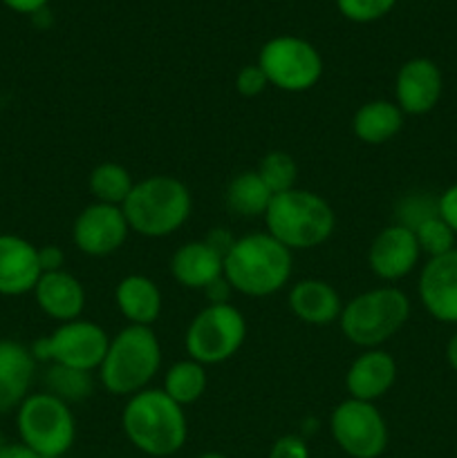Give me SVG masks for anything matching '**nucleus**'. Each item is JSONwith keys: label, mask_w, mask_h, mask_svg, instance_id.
Here are the masks:
<instances>
[{"label": "nucleus", "mask_w": 457, "mask_h": 458, "mask_svg": "<svg viewBox=\"0 0 457 458\" xmlns=\"http://www.w3.org/2000/svg\"><path fill=\"white\" fill-rule=\"evenodd\" d=\"M294 271V255L269 233L233 240L224 255V280L249 298H269L285 289Z\"/></svg>", "instance_id": "1"}, {"label": "nucleus", "mask_w": 457, "mask_h": 458, "mask_svg": "<svg viewBox=\"0 0 457 458\" xmlns=\"http://www.w3.org/2000/svg\"><path fill=\"white\" fill-rule=\"evenodd\" d=\"M121 428L139 452L157 458L177 454L188 437L184 407L157 387L142 389L128 398L121 411Z\"/></svg>", "instance_id": "2"}, {"label": "nucleus", "mask_w": 457, "mask_h": 458, "mask_svg": "<svg viewBox=\"0 0 457 458\" xmlns=\"http://www.w3.org/2000/svg\"><path fill=\"white\" fill-rule=\"evenodd\" d=\"M130 231L160 240L173 235L193 213V195L186 183L170 174H151L134 182L133 192L121 206Z\"/></svg>", "instance_id": "3"}, {"label": "nucleus", "mask_w": 457, "mask_h": 458, "mask_svg": "<svg viewBox=\"0 0 457 458\" xmlns=\"http://www.w3.org/2000/svg\"><path fill=\"white\" fill-rule=\"evenodd\" d=\"M264 224L269 235L294 253L325 244L336 228V213L318 192L291 188L273 195L264 213Z\"/></svg>", "instance_id": "4"}, {"label": "nucleus", "mask_w": 457, "mask_h": 458, "mask_svg": "<svg viewBox=\"0 0 457 458\" xmlns=\"http://www.w3.org/2000/svg\"><path fill=\"white\" fill-rule=\"evenodd\" d=\"M161 367V344L152 327L128 325L110 338L99 380L112 396H134L148 389Z\"/></svg>", "instance_id": "5"}, {"label": "nucleus", "mask_w": 457, "mask_h": 458, "mask_svg": "<svg viewBox=\"0 0 457 458\" xmlns=\"http://www.w3.org/2000/svg\"><path fill=\"white\" fill-rule=\"evenodd\" d=\"M408 318V295L397 286H376L343 304L339 325L348 343L361 349H381L403 329Z\"/></svg>", "instance_id": "6"}, {"label": "nucleus", "mask_w": 457, "mask_h": 458, "mask_svg": "<svg viewBox=\"0 0 457 458\" xmlns=\"http://www.w3.org/2000/svg\"><path fill=\"white\" fill-rule=\"evenodd\" d=\"M16 425L22 445L43 458H61L74 445V414L65 401L49 392L30 394L16 410Z\"/></svg>", "instance_id": "7"}, {"label": "nucleus", "mask_w": 457, "mask_h": 458, "mask_svg": "<svg viewBox=\"0 0 457 458\" xmlns=\"http://www.w3.org/2000/svg\"><path fill=\"white\" fill-rule=\"evenodd\" d=\"M246 340V320L233 304H209L188 325L184 349L204 367L231 360Z\"/></svg>", "instance_id": "8"}, {"label": "nucleus", "mask_w": 457, "mask_h": 458, "mask_svg": "<svg viewBox=\"0 0 457 458\" xmlns=\"http://www.w3.org/2000/svg\"><path fill=\"white\" fill-rule=\"evenodd\" d=\"M110 335L92 320H70L58 325L49 335L31 344V353L39 362L67 367L79 371H99L106 358Z\"/></svg>", "instance_id": "9"}, {"label": "nucleus", "mask_w": 457, "mask_h": 458, "mask_svg": "<svg viewBox=\"0 0 457 458\" xmlns=\"http://www.w3.org/2000/svg\"><path fill=\"white\" fill-rule=\"evenodd\" d=\"M258 67L269 85L282 92H307L321 81L323 56L309 40L294 34L273 36L260 47Z\"/></svg>", "instance_id": "10"}, {"label": "nucleus", "mask_w": 457, "mask_h": 458, "mask_svg": "<svg viewBox=\"0 0 457 458\" xmlns=\"http://www.w3.org/2000/svg\"><path fill=\"white\" fill-rule=\"evenodd\" d=\"M330 432L336 445L352 458H379L388 447V423L375 403H339L330 414Z\"/></svg>", "instance_id": "11"}, {"label": "nucleus", "mask_w": 457, "mask_h": 458, "mask_svg": "<svg viewBox=\"0 0 457 458\" xmlns=\"http://www.w3.org/2000/svg\"><path fill=\"white\" fill-rule=\"evenodd\" d=\"M130 233L133 231L121 206L94 201L76 215L74 226H72V242L83 255L108 258L125 244Z\"/></svg>", "instance_id": "12"}, {"label": "nucleus", "mask_w": 457, "mask_h": 458, "mask_svg": "<svg viewBox=\"0 0 457 458\" xmlns=\"http://www.w3.org/2000/svg\"><path fill=\"white\" fill-rule=\"evenodd\" d=\"M421 258V249L410 228L401 224L385 226L376 233L367 249V267L379 280L397 282L410 276Z\"/></svg>", "instance_id": "13"}, {"label": "nucleus", "mask_w": 457, "mask_h": 458, "mask_svg": "<svg viewBox=\"0 0 457 458\" xmlns=\"http://www.w3.org/2000/svg\"><path fill=\"white\" fill-rule=\"evenodd\" d=\"M444 92V76L437 63L417 56L403 63L394 79V103L403 114L421 116L435 110Z\"/></svg>", "instance_id": "14"}, {"label": "nucleus", "mask_w": 457, "mask_h": 458, "mask_svg": "<svg viewBox=\"0 0 457 458\" xmlns=\"http://www.w3.org/2000/svg\"><path fill=\"white\" fill-rule=\"evenodd\" d=\"M417 293L435 320L457 325V249L426 262L417 282Z\"/></svg>", "instance_id": "15"}, {"label": "nucleus", "mask_w": 457, "mask_h": 458, "mask_svg": "<svg viewBox=\"0 0 457 458\" xmlns=\"http://www.w3.org/2000/svg\"><path fill=\"white\" fill-rule=\"evenodd\" d=\"M43 268L39 262V246L18 235H0V295L34 293Z\"/></svg>", "instance_id": "16"}, {"label": "nucleus", "mask_w": 457, "mask_h": 458, "mask_svg": "<svg viewBox=\"0 0 457 458\" xmlns=\"http://www.w3.org/2000/svg\"><path fill=\"white\" fill-rule=\"evenodd\" d=\"M397 380V362L384 349H363L345 374V389L354 401L375 403L384 398Z\"/></svg>", "instance_id": "17"}, {"label": "nucleus", "mask_w": 457, "mask_h": 458, "mask_svg": "<svg viewBox=\"0 0 457 458\" xmlns=\"http://www.w3.org/2000/svg\"><path fill=\"white\" fill-rule=\"evenodd\" d=\"M170 276L184 289L206 291L224 277V253L206 240L186 242L170 258Z\"/></svg>", "instance_id": "18"}, {"label": "nucleus", "mask_w": 457, "mask_h": 458, "mask_svg": "<svg viewBox=\"0 0 457 458\" xmlns=\"http://www.w3.org/2000/svg\"><path fill=\"white\" fill-rule=\"evenodd\" d=\"M36 362L31 347L18 340H0V414L18 410L30 396Z\"/></svg>", "instance_id": "19"}, {"label": "nucleus", "mask_w": 457, "mask_h": 458, "mask_svg": "<svg viewBox=\"0 0 457 458\" xmlns=\"http://www.w3.org/2000/svg\"><path fill=\"white\" fill-rule=\"evenodd\" d=\"M287 302L300 322L312 327L334 325L343 311V300L339 291L330 282L318 280V277H305L296 282L289 289Z\"/></svg>", "instance_id": "20"}, {"label": "nucleus", "mask_w": 457, "mask_h": 458, "mask_svg": "<svg viewBox=\"0 0 457 458\" xmlns=\"http://www.w3.org/2000/svg\"><path fill=\"white\" fill-rule=\"evenodd\" d=\"M36 304L47 318L56 322L79 320L85 309V289L70 271L43 273L34 289Z\"/></svg>", "instance_id": "21"}, {"label": "nucleus", "mask_w": 457, "mask_h": 458, "mask_svg": "<svg viewBox=\"0 0 457 458\" xmlns=\"http://www.w3.org/2000/svg\"><path fill=\"white\" fill-rule=\"evenodd\" d=\"M115 302L121 316L128 320V325L137 327H152L161 316V291L151 277L125 276L115 286Z\"/></svg>", "instance_id": "22"}, {"label": "nucleus", "mask_w": 457, "mask_h": 458, "mask_svg": "<svg viewBox=\"0 0 457 458\" xmlns=\"http://www.w3.org/2000/svg\"><path fill=\"white\" fill-rule=\"evenodd\" d=\"M403 121L406 114L397 103L388 98H375L358 107L352 119V130L358 141L367 146H384L401 132Z\"/></svg>", "instance_id": "23"}, {"label": "nucleus", "mask_w": 457, "mask_h": 458, "mask_svg": "<svg viewBox=\"0 0 457 458\" xmlns=\"http://www.w3.org/2000/svg\"><path fill=\"white\" fill-rule=\"evenodd\" d=\"M227 206L237 217H264L269 204L273 199V192L264 186L260 174L255 170H245L236 174L227 186Z\"/></svg>", "instance_id": "24"}, {"label": "nucleus", "mask_w": 457, "mask_h": 458, "mask_svg": "<svg viewBox=\"0 0 457 458\" xmlns=\"http://www.w3.org/2000/svg\"><path fill=\"white\" fill-rule=\"evenodd\" d=\"M206 387H209L206 367L191 360V358L175 362V365L166 371L164 385H161V389L182 407L193 405V403L200 401V398L204 396Z\"/></svg>", "instance_id": "25"}, {"label": "nucleus", "mask_w": 457, "mask_h": 458, "mask_svg": "<svg viewBox=\"0 0 457 458\" xmlns=\"http://www.w3.org/2000/svg\"><path fill=\"white\" fill-rule=\"evenodd\" d=\"M88 188L92 192L94 201L99 204H110V206H124L128 195L134 188L133 174L128 168L115 161H103L97 168L90 173Z\"/></svg>", "instance_id": "26"}, {"label": "nucleus", "mask_w": 457, "mask_h": 458, "mask_svg": "<svg viewBox=\"0 0 457 458\" xmlns=\"http://www.w3.org/2000/svg\"><path fill=\"white\" fill-rule=\"evenodd\" d=\"M45 392L52 396L61 398L67 405L70 403H81L94 394V378L90 371L67 369V367L49 365L47 374H45Z\"/></svg>", "instance_id": "27"}, {"label": "nucleus", "mask_w": 457, "mask_h": 458, "mask_svg": "<svg viewBox=\"0 0 457 458\" xmlns=\"http://www.w3.org/2000/svg\"><path fill=\"white\" fill-rule=\"evenodd\" d=\"M255 173L260 174V179L264 182V186L273 192V195H280V192L291 191L296 186V179H298V164L291 155L282 150H273L269 155H264L260 159Z\"/></svg>", "instance_id": "28"}, {"label": "nucleus", "mask_w": 457, "mask_h": 458, "mask_svg": "<svg viewBox=\"0 0 457 458\" xmlns=\"http://www.w3.org/2000/svg\"><path fill=\"white\" fill-rule=\"evenodd\" d=\"M412 233H415L417 244H419L421 249V255L426 253L428 255V259L439 258V255H446L455 249L457 235L451 231V226H448L439 215L421 222Z\"/></svg>", "instance_id": "29"}, {"label": "nucleus", "mask_w": 457, "mask_h": 458, "mask_svg": "<svg viewBox=\"0 0 457 458\" xmlns=\"http://www.w3.org/2000/svg\"><path fill=\"white\" fill-rule=\"evenodd\" d=\"M397 0H336V9L348 21L367 25V22L381 21L394 9Z\"/></svg>", "instance_id": "30"}, {"label": "nucleus", "mask_w": 457, "mask_h": 458, "mask_svg": "<svg viewBox=\"0 0 457 458\" xmlns=\"http://www.w3.org/2000/svg\"><path fill=\"white\" fill-rule=\"evenodd\" d=\"M435 215H439L437 199H433L428 195H408L403 197L397 208V224L415 231L421 222H426L428 217H435Z\"/></svg>", "instance_id": "31"}, {"label": "nucleus", "mask_w": 457, "mask_h": 458, "mask_svg": "<svg viewBox=\"0 0 457 458\" xmlns=\"http://www.w3.org/2000/svg\"><path fill=\"white\" fill-rule=\"evenodd\" d=\"M267 88H269V81L267 76H264V72L258 67V63H254V65H245L240 72H237L236 89L240 97H246V98L258 97V94H263Z\"/></svg>", "instance_id": "32"}, {"label": "nucleus", "mask_w": 457, "mask_h": 458, "mask_svg": "<svg viewBox=\"0 0 457 458\" xmlns=\"http://www.w3.org/2000/svg\"><path fill=\"white\" fill-rule=\"evenodd\" d=\"M269 458H309V447L300 437L287 434V437H280L273 443Z\"/></svg>", "instance_id": "33"}, {"label": "nucleus", "mask_w": 457, "mask_h": 458, "mask_svg": "<svg viewBox=\"0 0 457 458\" xmlns=\"http://www.w3.org/2000/svg\"><path fill=\"white\" fill-rule=\"evenodd\" d=\"M439 217L451 226V231L457 235V183L448 186L442 195L437 197Z\"/></svg>", "instance_id": "34"}, {"label": "nucleus", "mask_w": 457, "mask_h": 458, "mask_svg": "<svg viewBox=\"0 0 457 458\" xmlns=\"http://www.w3.org/2000/svg\"><path fill=\"white\" fill-rule=\"evenodd\" d=\"M39 262H40V268H43V273L63 271L65 253H63V249H58V246H40Z\"/></svg>", "instance_id": "35"}, {"label": "nucleus", "mask_w": 457, "mask_h": 458, "mask_svg": "<svg viewBox=\"0 0 457 458\" xmlns=\"http://www.w3.org/2000/svg\"><path fill=\"white\" fill-rule=\"evenodd\" d=\"M3 3L18 13H40L49 0H3Z\"/></svg>", "instance_id": "36"}, {"label": "nucleus", "mask_w": 457, "mask_h": 458, "mask_svg": "<svg viewBox=\"0 0 457 458\" xmlns=\"http://www.w3.org/2000/svg\"><path fill=\"white\" fill-rule=\"evenodd\" d=\"M0 458H43V456L31 452L30 447L22 445V443H7V445L0 443Z\"/></svg>", "instance_id": "37"}, {"label": "nucleus", "mask_w": 457, "mask_h": 458, "mask_svg": "<svg viewBox=\"0 0 457 458\" xmlns=\"http://www.w3.org/2000/svg\"><path fill=\"white\" fill-rule=\"evenodd\" d=\"M446 360L451 365V369L457 374V334H453V338L446 344Z\"/></svg>", "instance_id": "38"}, {"label": "nucleus", "mask_w": 457, "mask_h": 458, "mask_svg": "<svg viewBox=\"0 0 457 458\" xmlns=\"http://www.w3.org/2000/svg\"><path fill=\"white\" fill-rule=\"evenodd\" d=\"M197 458H228V456L218 454V452H206V454H202V456H197Z\"/></svg>", "instance_id": "39"}, {"label": "nucleus", "mask_w": 457, "mask_h": 458, "mask_svg": "<svg viewBox=\"0 0 457 458\" xmlns=\"http://www.w3.org/2000/svg\"><path fill=\"white\" fill-rule=\"evenodd\" d=\"M272 3H280V0H272Z\"/></svg>", "instance_id": "40"}]
</instances>
